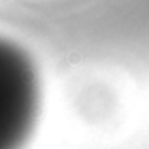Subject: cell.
<instances>
[{
  "label": "cell",
  "mask_w": 149,
  "mask_h": 149,
  "mask_svg": "<svg viewBox=\"0 0 149 149\" xmlns=\"http://www.w3.org/2000/svg\"><path fill=\"white\" fill-rule=\"evenodd\" d=\"M40 109V78L30 52L0 33V149H23Z\"/></svg>",
  "instance_id": "6da1fadb"
}]
</instances>
